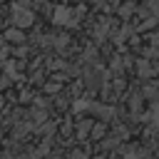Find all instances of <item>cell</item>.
Here are the masks:
<instances>
[{"instance_id": "cell-2", "label": "cell", "mask_w": 159, "mask_h": 159, "mask_svg": "<svg viewBox=\"0 0 159 159\" xmlns=\"http://www.w3.org/2000/svg\"><path fill=\"white\" fill-rule=\"evenodd\" d=\"M55 22H57V25H70V22H72V12H70L67 7H57V10H55Z\"/></svg>"}, {"instance_id": "cell-3", "label": "cell", "mask_w": 159, "mask_h": 159, "mask_svg": "<svg viewBox=\"0 0 159 159\" xmlns=\"http://www.w3.org/2000/svg\"><path fill=\"white\" fill-rule=\"evenodd\" d=\"M7 40H12V42H20V40H22V35H20V32H15V30H12V32L7 30Z\"/></svg>"}, {"instance_id": "cell-1", "label": "cell", "mask_w": 159, "mask_h": 159, "mask_svg": "<svg viewBox=\"0 0 159 159\" xmlns=\"http://www.w3.org/2000/svg\"><path fill=\"white\" fill-rule=\"evenodd\" d=\"M12 12H15V22H17V25H22V27H25V25H30V22H32V12H27L22 5H15V7H12Z\"/></svg>"}]
</instances>
